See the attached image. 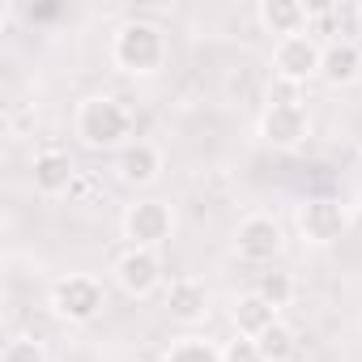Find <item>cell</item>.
Masks as SVG:
<instances>
[{
  "label": "cell",
  "mask_w": 362,
  "mask_h": 362,
  "mask_svg": "<svg viewBox=\"0 0 362 362\" xmlns=\"http://www.w3.org/2000/svg\"><path fill=\"white\" fill-rule=\"evenodd\" d=\"M47 307H52V315L64 320V324H90V320H98L103 307H107V286H103L94 273H64V277L52 281Z\"/></svg>",
  "instance_id": "obj_3"
},
{
  "label": "cell",
  "mask_w": 362,
  "mask_h": 362,
  "mask_svg": "<svg viewBox=\"0 0 362 362\" xmlns=\"http://www.w3.org/2000/svg\"><path fill=\"white\" fill-rule=\"evenodd\" d=\"M9 26H13V5L5 0V5H0V35H9Z\"/></svg>",
  "instance_id": "obj_21"
},
{
  "label": "cell",
  "mask_w": 362,
  "mask_h": 362,
  "mask_svg": "<svg viewBox=\"0 0 362 362\" xmlns=\"http://www.w3.org/2000/svg\"><path fill=\"white\" fill-rule=\"evenodd\" d=\"M119 226H124L128 247L162 252V247L170 243V235H175V205L162 201V197H136V201L124 209Z\"/></svg>",
  "instance_id": "obj_4"
},
{
  "label": "cell",
  "mask_w": 362,
  "mask_h": 362,
  "mask_svg": "<svg viewBox=\"0 0 362 362\" xmlns=\"http://www.w3.org/2000/svg\"><path fill=\"white\" fill-rule=\"evenodd\" d=\"M362 77V47L354 39H328L324 43V56H320V81L341 90V86H354Z\"/></svg>",
  "instance_id": "obj_14"
},
{
  "label": "cell",
  "mask_w": 362,
  "mask_h": 362,
  "mask_svg": "<svg viewBox=\"0 0 362 362\" xmlns=\"http://www.w3.org/2000/svg\"><path fill=\"white\" fill-rule=\"evenodd\" d=\"M0 362H47V349L35 337H9L0 349Z\"/></svg>",
  "instance_id": "obj_19"
},
{
  "label": "cell",
  "mask_w": 362,
  "mask_h": 362,
  "mask_svg": "<svg viewBox=\"0 0 362 362\" xmlns=\"http://www.w3.org/2000/svg\"><path fill=\"white\" fill-rule=\"evenodd\" d=\"M132 128H136V115L115 94H86L73 107V136L86 149H124L128 141H136Z\"/></svg>",
  "instance_id": "obj_2"
},
{
  "label": "cell",
  "mask_w": 362,
  "mask_h": 362,
  "mask_svg": "<svg viewBox=\"0 0 362 362\" xmlns=\"http://www.w3.org/2000/svg\"><path fill=\"white\" fill-rule=\"evenodd\" d=\"M222 362H269V358L260 354V345L252 337H235L222 345Z\"/></svg>",
  "instance_id": "obj_20"
},
{
  "label": "cell",
  "mask_w": 362,
  "mask_h": 362,
  "mask_svg": "<svg viewBox=\"0 0 362 362\" xmlns=\"http://www.w3.org/2000/svg\"><path fill=\"white\" fill-rule=\"evenodd\" d=\"M311 136V111L298 98H273L260 111V141L273 149H298Z\"/></svg>",
  "instance_id": "obj_8"
},
{
  "label": "cell",
  "mask_w": 362,
  "mask_h": 362,
  "mask_svg": "<svg viewBox=\"0 0 362 362\" xmlns=\"http://www.w3.org/2000/svg\"><path fill=\"white\" fill-rule=\"evenodd\" d=\"M256 345H260V354H264L269 362H286V358L294 354V328H290L286 320H277L273 328H264V332L256 337Z\"/></svg>",
  "instance_id": "obj_18"
},
{
  "label": "cell",
  "mask_w": 362,
  "mask_h": 362,
  "mask_svg": "<svg viewBox=\"0 0 362 362\" xmlns=\"http://www.w3.org/2000/svg\"><path fill=\"white\" fill-rule=\"evenodd\" d=\"M256 22L264 35H273L277 43L290 35H307L311 30V9L303 0H260L256 5Z\"/></svg>",
  "instance_id": "obj_13"
},
{
  "label": "cell",
  "mask_w": 362,
  "mask_h": 362,
  "mask_svg": "<svg viewBox=\"0 0 362 362\" xmlns=\"http://www.w3.org/2000/svg\"><path fill=\"white\" fill-rule=\"evenodd\" d=\"M252 290H256L269 307H277V311H281V307H290V303H294V294H298L294 277H290L286 269H273V264L256 277V286H252Z\"/></svg>",
  "instance_id": "obj_17"
},
{
  "label": "cell",
  "mask_w": 362,
  "mask_h": 362,
  "mask_svg": "<svg viewBox=\"0 0 362 362\" xmlns=\"http://www.w3.org/2000/svg\"><path fill=\"white\" fill-rule=\"evenodd\" d=\"M170 60V39L149 18H128L111 35V69L124 77H158Z\"/></svg>",
  "instance_id": "obj_1"
},
{
  "label": "cell",
  "mask_w": 362,
  "mask_h": 362,
  "mask_svg": "<svg viewBox=\"0 0 362 362\" xmlns=\"http://www.w3.org/2000/svg\"><path fill=\"white\" fill-rule=\"evenodd\" d=\"M294 226H298V239L307 247H332L349 230V209L332 197H311L294 209Z\"/></svg>",
  "instance_id": "obj_5"
},
{
  "label": "cell",
  "mask_w": 362,
  "mask_h": 362,
  "mask_svg": "<svg viewBox=\"0 0 362 362\" xmlns=\"http://www.w3.org/2000/svg\"><path fill=\"white\" fill-rule=\"evenodd\" d=\"M111 281L128 298H153L162 290V256L145 247H124L111 260Z\"/></svg>",
  "instance_id": "obj_9"
},
{
  "label": "cell",
  "mask_w": 362,
  "mask_h": 362,
  "mask_svg": "<svg viewBox=\"0 0 362 362\" xmlns=\"http://www.w3.org/2000/svg\"><path fill=\"white\" fill-rule=\"evenodd\" d=\"M166 315L184 328H197L209 315V286L201 277H175L166 286Z\"/></svg>",
  "instance_id": "obj_12"
},
{
  "label": "cell",
  "mask_w": 362,
  "mask_h": 362,
  "mask_svg": "<svg viewBox=\"0 0 362 362\" xmlns=\"http://www.w3.org/2000/svg\"><path fill=\"white\" fill-rule=\"evenodd\" d=\"M230 247H235V256L243 260V264H273L277 256H281V247H286V230H281V222L273 218V214H247L239 226H235V239H230Z\"/></svg>",
  "instance_id": "obj_6"
},
{
  "label": "cell",
  "mask_w": 362,
  "mask_h": 362,
  "mask_svg": "<svg viewBox=\"0 0 362 362\" xmlns=\"http://www.w3.org/2000/svg\"><path fill=\"white\" fill-rule=\"evenodd\" d=\"M281 320V311L277 307H269L256 290H243V294H235L230 298V324H235V337H260L264 328H273Z\"/></svg>",
  "instance_id": "obj_15"
},
{
  "label": "cell",
  "mask_w": 362,
  "mask_h": 362,
  "mask_svg": "<svg viewBox=\"0 0 362 362\" xmlns=\"http://www.w3.org/2000/svg\"><path fill=\"white\" fill-rule=\"evenodd\" d=\"M320 56H324V43L307 30V35H290L281 43H273V77L286 81V86H307L320 77Z\"/></svg>",
  "instance_id": "obj_7"
},
{
  "label": "cell",
  "mask_w": 362,
  "mask_h": 362,
  "mask_svg": "<svg viewBox=\"0 0 362 362\" xmlns=\"http://www.w3.org/2000/svg\"><path fill=\"white\" fill-rule=\"evenodd\" d=\"M115 170H119V184H128V188L141 192V188H153L158 179H162V170H166V153H162L153 141L136 136V141H128V145L119 149Z\"/></svg>",
  "instance_id": "obj_10"
},
{
  "label": "cell",
  "mask_w": 362,
  "mask_h": 362,
  "mask_svg": "<svg viewBox=\"0 0 362 362\" xmlns=\"http://www.w3.org/2000/svg\"><path fill=\"white\" fill-rule=\"evenodd\" d=\"M158 362H222V349L209 341V337H197V332H184L175 337Z\"/></svg>",
  "instance_id": "obj_16"
},
{
  "label": "cell",
  "mask_w": 362,
  "mask_h": 362,
  "mask_svg": "<svg viewBox=\"0 0 362 362\" xmlns=\"http://www.w3.org/2000/svg\"><path fill=\"white\" fill-rule=\"evenodd\" d=\"M30 184L39 197L56 201V197H69V188L77 184V162L64 153V149H39L35 162H30Z\"/></svg>",
  "instance_id": "obj_11"
}]
</instances>
